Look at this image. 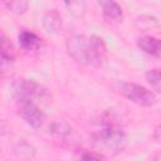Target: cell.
Returning a JSON list of instances; mask_svg holds the SVG:
<instances>
[{
	"mask_svg": "<svg viewBox=\"0 0 161 161\" xmlns=\"http://www.w3.org/2000/svg\"><path fill=\"white\" fill-rule=\"evenodd\" d=\"M67 49L77 62L87 65H101L107 58V47L96 35H72L67 40Z\"/></svg>",
	"mask_w": 161,
	"mask_h": 161,
	"instance_id": "6da1fadb",
	"label": "cell"
},
{
	"mask_svg": "<svg viewBox=\"0 0 161 161\" xmlns=\"http://www.w3.org/2000/svg\"><path fill=\"white\" fill-rule=\"evenodd\" d=\"M93 145L102 152L109 155L119 153L127 146V135L114 125H107L92 135Z\"/></svg>",
	"mask_w": 161,
	"mask_h": 161,
	"instance_id": "7a4b0ae2",
	"label": "cell"
},
{
	"mask_svg": "<svg viewBox=\"0 0 161 161\" xmlns=\"http://www.w3.org/2000/svg\"><path fill=\"white\" fill-rule=\"evenodd\" d=\"M118 92L132 103L142 107H151L157 103V97L150 89L131 82L118 83Z\"/></svg>",
	"mask_w": 161,
	"mask_h": 161,
	"instance_id": "3957f363",
	"label": "cell"
},
{
	"mask_svg": "<svg viewBox=\"0 0 161 161\" xmlns=\"http://www.w3.org/2000/svg\"><path fill=\"white\" fill-rule=\"evenodd\" d=\"M13 88L18 99L36 102L40 99H47L49 97L47 88L33 79H19L14 83Z\"/></svg>",
	"mask_w": 161,
	"mask_h": 161,
	"instance_id": "277c9868",
	"label": "cell"
},
{
	"mask_svg": "<svg viewBox=\"0 0 161 161\" xmlns=\"http://www.w3.org/2000/svg\"><path fill=\"white\" fill-rule=\"evenodd\" d=\"M18 107V113L19 116L33 128H39L44 121H45V114L40 109V107L36 104V102L33 101H26V99H18L16 103Z\"/></svg>",
	"mask_w": 161,
	"mask_h": 161,
	"instance_id": "5b68a950",
	"label": "cell"
},
{
	"mask_svg": "<svg viewBox=\"0 0 161 161\" xmlns=\"http://www.w3.org/2000/svg\"><path fill=\"white\" fill-rule=\"evenodd\" d=\"M50 133L54 136L57 141H59L63 146L67 147H77L80 142V137L75 132V130L63 121H57L50 126Z\"/></svg>",
	"mask_w": 161,
	"mask_h": 161,
	"instance_id": "8992f818",
	"label": "cell"
},
{
	"mask_svg": "<svg viewBox=\"0 0 161 161\" xmlns=\"http://www.w3.org/2000/svg\"><path fill=\"white\" fill-rule=\"evenodd\" d=\"M98 5L102 8V15L107 24H118L122 21L123 11L122 8L116 1H98Z\"/></svg>",
	"mask_w": 161,
	"mask_h": 161,
	"instance_id": "52a82bcc",
	"label": "cell"
},
{
	"mask_svg": "<svg viewBox=\"0 0 161 161\" xmlns=\"http://www.w3.org/2000/svg\"><path fill=\"white\" fill-rule=\"evenodd\" d=\"M18 39H19L20 45L28 52H36L42 48V44H43L40 36H38L35 33L26 30V29H24L19 33Z\"/></svg>",
	"mask_w": 161,
	"mask_h": 161,
	"instance_id": "ba28073f",
	"label": "cell"
},
{
	"mask_svg": "<svg viewBox=\"0 0 161 161\" xmlns=\"http://www.w3.org/2000/svg\"><path fill=\"white\" fill-rule=\"evenodd\" d=\"M137 45L138 48L145 52L148 55H152L155 58H160V50H161V45H160V40L155 36H141L137 39Z\"/></svg>",
	"mask_w": 161,
	"mask_h": 161,
	"instance_id": "9c48e42d",
	"label": "cell"
},
{
	"mask_svg": "<svg viewBox=\"0 0 161 161\" xmlns=\"http://www.w3.org/2000/svg\"><path fill=\"white\" fill-rule=\"evenodd\" d=\"M43 28L48 31V33H58L60 26H62V19H60V15L57 10L52 9V10H48L44 16H43Z\"/></svg>",
	"mask_w": 161,
	"mask_h": 161,
	"instance_id": "30bf717a",
	"label": "cell"
},
{
	"mask_svg": "<svg viewBox=\"0 0 161 161\" xmlns=\"http://www.w3.org/2000/svg\"><path fill=\"white\" fill-rule=\"evenodd\" d=\"M0 58L4 60H13L15 58V49L13 43L0 31Z\"/></svg>",
	"mask_w": 161,
	"mask_h": 161,
	"instance_id": "8fae6325",
	"label": "cell"
},
{
	"mask_svg": "<svg viewBox=\"0 0 161 161\" xmlns=\"http://www.w3.org/2000/svg\"><path fill=\"white\" fill-rule=\"evenodd\" d=\"M146 80L151 84V87L158 93L160 92V70L158 69H151V70H147L146 74Z\"/></svg>",
	"mask_w": 161,
	"mask_h": 161,
	"instance_id": "7c38bea8",
	"label": "cell"
},
{
	"mask_svg": "<svg viewBox=\"0 0 161 161\" xmlns=\"http://www.w3.org/2000/svg\"><path fill=\"white\" fill-rule=\"evenodd\" d=\"M6 5H8V8H9L11 11H14V13H16V14H23V13H25L26 9H28V6H29V4H28L26 1H11V3H8Z\"/></svg>",
	"mask_w": 161,
	"mask_h": 161,
	"instance_id": "4fadbf2b",
	"label": "cell"
},
{
	"mask_svg": "<svg viewBox=\"0 0 161 161\" xmlns=\"http://www.w3.org/2000/svg\"><path fill=\"white\" fill-rule=\"evenodd\" d=\"M80 161H104L99 152H83Z\"/></svg>",
	"mask_w": 161,
	"mask_h": 161,
	"instance_id": "5bb4252c",
	"label": "cell"
},
{
	"mask_svg": "<svg viewBox=\"0 0 161 161\" xmlns=\"http://www.w3.org/2000/svg\"><path fill=\"white\" fill-rule=\"evenodd\" d=\"M160 126H157L156 127V130H155V133H153V137H155V140H156V142H160Z\"/></svg>",
	"mask_w": 161,
	"mask_h": 161,
	"instance_id": "9a60e30c",
	"label": "cell"
},
{
	"mask_svg": "<svg viewBox=\"0 0 161 161\" xmlns=\"http://www.w3.org/2000/svg\"><path fill=\"white\" fill-rule=\"evenodd\" d=\"M5 133V123L0 119V136H3Z\"/></svg>",
	"mask_w": 161,
	"mask_h": 161,
	"instance_id": "2e32d148",
	"label": "cell"
},
{
	"mask_svg": "<svg viewBox=\"0 0 161 161\" xmlns=\"http://www.w3.org/2000/svg\"><path fill=\"white\" fill-rule=\"evenodd\" d=\"M0 75H1V65H0Z\"/></svg>",
	"mask_w": 161,
	"mask_h": 161,
	"instance_id": "e0dca14e",
	"label": "cell"
}]
</instances>
